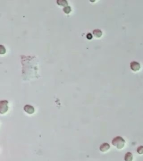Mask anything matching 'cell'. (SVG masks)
<instances>
[{
  "instance_id": "obj_4",
  "label": "cell",
  "mask_w": 143,
  "mask_h": 161,
  "mask_svg": "<svg viewBox=\"0 0 143 161\" xmlns=\"http://www.w3.org/2000/svg\"><path fill=\"white\" fill-rule=\"evenodd\" d=\"M24 110L29 114H33L35 112V108L30 105H26L24 107Z\"/></svg>"
},
{
  "instance_id": "obj_7",
  "label": "cell",
  "mask_w": 143,
  "mask_h": 161,
  "mask_svg": "<svg viewBox=\"0 0 143 161\" xmlns=\"http://www.w3.org/2000/svg\"><path fill=\"white\" fill-rule=\"evenodd\" d=\"M93 34L94 37L97 38H100L102 36V32L100 29H95L93 31Z\"/></svg>"
},
{
  "instance_id": "obj_10",
  "label": "cell",
  "mask_w": 143,
  "mask_h": 161,
  "mask_svg": "<svg viewBox=\"0 0 143 161\" xmlns=\"http://www.w3.org/2000/svg\"><path fill=\"white\" fill-rule=\"evenodd\" d=\"M6 52V50L5 47L2 45H0V54L1 55H3Z\"/></svg>"
},
{
  "instance_id": "obj_3",
  "label": "cell",
  "mask_w": 143,
  "mask_h": 161,
  "mask_svg": "<svg viewBox=\"0 0 143 161\" xmlns=\"http://www.w3.org/2000/svg\"><path fill=\"white\" fill-rule=\"evenodd\" d=\"M130 68L132 71L138 72L141 68L140 64L136 61L131 62L130 63Z\"/></svg>"
},
{
  "instance_id": "obj_6",
  "label": "cell",
  "mask_w": 143,
  "mask_h": 161,
  "mask_svg": "<svg viewBox=\"0 0 143 161\" xmlns=\"http://www.w3.org/2000/svg\"><path fill=\"white\" fill-rule=\"evenodd\" d=\"M133 154L131 152L126 153L124 156L125 161H133Z\"/></svg>"
},
{
  "instance_id": "obj_8",
  "label": "cell",
  "mask_w": 143,
  "mask_h": 161,
  "mask_svg": "<svg viewBox=\"0 0 143 161\" xmlns=\"http://www.w3.org/2000/svg\"><path fill=\"white\" fill-rule=\"evenodd\" d=\"M57 3L59 6H64V7H67L68 6V3L66 0H58L57 1Z\"/></svg>"
},
{
  "instance_id": "obj_2",
  "label": "cell",
  "mask_w": 143,
  "mask_h": 161,
  "mask_svg": "<svg viewBox=\"0 0 143 161\" xmlns=\"http://www.w3.org/2000/svg\"><path fill=\"white\" fill-rule=\"evenodd\" d=\"M9 102L7 100L0 101V114H6L9 110Z\"/></svg>"
},
{
  "instance_id": "obj_9",
  "label": "cell",
  "mask_w": 143,
  "mask_h": 161,
  "mask_svg": "<svg viewBox=\"0 0 143 161\" xmlns=\"http://www.w3.org/2000/svg\"><path fill=\"white\" fill-rule=\"evenodd\" d=\"M71 11H72L71 7L70 6H68L67 7H65L63 9L64 13L66 14H69L70 13H71Z\"/></svg>"
},
{
  "instance_id": "obj_5",
  "label": "cell",
  "mask_w": 143,
  "mask_h": 161,
  "mask_svg": "<svg viewBox=\"0 0 143 161\" xmlns=\"http://www.w3.org/2000/svg\"><path fill=\"white\" fill-rule=\"evenodd\" d=\"M110 146L107 143H104L100 147V150L102 153H106L110 150Z\"/></svg>"
},
{
  "instance_id": "obj_1",
  "label": "cell",
  "mask_w": 143,
  "mask_h": 161,
  "mask_svg": "<svg viewBox=\"0 0 143 161\" xmlns=\"http://www.w3.org/2000/svg\"><path fill=\"white\" fill-rule=\"evenodd\" d=\"M112 144L118 150H121L125 146V140L120 136H117L112 140Z\"/></svg>"
},
{
  "instance_id": "obj_11",
  "label": "cell",
  "mask_w": 143,
  "mask_h": 161,
  "mask_svg": "<svg viewBox=\"0 0 143 161\" xmlns=\"http://www.w3.org/2000/svg\"><path fill=\"white\" fill-rule=\"evenodd\" d=\"M137 152L139 154H143V146H140L137 148Z\"/></svg>"
},
{
  "instance_id": "obj_12",
  "label": "cell",
  "mask_w": 143,
  "mask_h": 161,
  "mask_svg": "<svg viewBox=\"0 0 143 161\" xmlns=\"http://www.w3.org/2000/svg\"><path fill=\"white\" fill-rule=\"evenodd\" d=\"M87 38L88 39H92V35L91 33H88L87 35Z\"/></svg>"
}]
</instances>
